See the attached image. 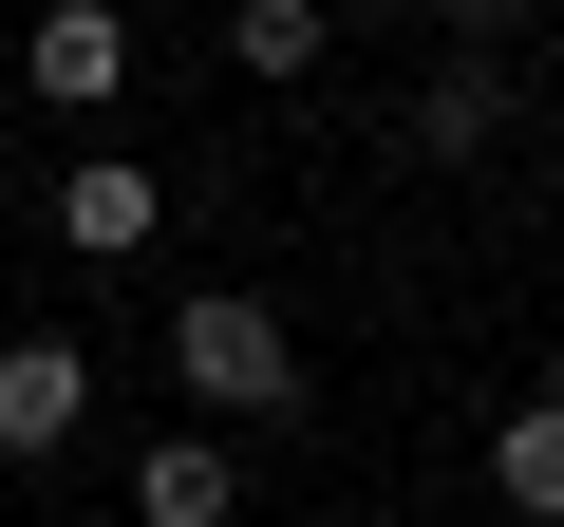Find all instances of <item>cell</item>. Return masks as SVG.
I'll use <instances>...</instances> for the list:
<instances>
[{"label": "cell", "mask_w": 564, "mask_h": 527, "mask_svg": "<svg viewBox=\"0 0 564 527\" xmlns=\"http://www.w3.org/2000/svg\"><path fill=\"white\" fill-rule=\"evenodd\" d=\"M170 377H188V433H282L302 415V321L263 283H188L170 302Z\"/></svg>", "instance_id": "cell-1"}, {"label": "cell", "mask_w": 564, "mask_h": 527, "mask_svg": "<svg viewBox=\"0 0 564 527\" xmlns=\"http://www.w3.org/2000/svg\"><path fill=\"white\" fill-rule=\"evenodd\" d=\"M39 226H57L76 264H151V245H170V170H151V151H57Z\"/></svg>", "instance_id": "cell-2"}, {"label": "cell", "mask_w": 564, "mask_h": 527, "mask_svg": "<svg viewBox=\"0 0 564 527\" xmlns=\"http://www.w3.org/2000/svg\"><path fill=\"white\" fill-rule=\"evenodd\" d=\"M76 433H95V340H57V321L0 340V471H57Z\"/></svg>", "instance_id": "cell-3"}, {"label": "cell", "mask_w": 564, "mask_h": 527, "mask_svg": "<svg viewBox=\"0 0 564 527\" xmlns=\"http://www.w3.org/2000/svg\"><path fill=\"white\" fill-rule=\"evenodd\" d=\"M508 114H527V95H508V57H470V39H452V57L414 76L395 151H414V170H489V151H508Z\"/></svg>", "instance_id": "cell-4"}, {"label": "cell", "mask_w": 564, "mask_h": 527, "mask_svg": "<svg viewBox=\"0 0 564 527\" xmlns=\"http://www.w3.org/2000/svg\"><path fill=\"white\" fill-rule=\"evenodd\" d=\"M20 95H57V114L95 132V114L132 95V20H113V0H57V20L20 39Z\"/></svg>", "instance_id": "cell-5"}, {"label": "cell", "mask_w": 564, "mask_h": 527, "mask_svg": "<svg viewBox=\"0 0 564 527\" xmlns=\"http://www.w3.org/2000/svg\"><path fill=\"white\" fill-rule=\"evenodd\" d=\"M132 527H245V452L226 433H151L132 452Z\"/></svg>", "instance_id": "cell-6"}, {"label": "cell", "mask_w": 564, "mask_h": 527, "mask_svg": "<svg viewBox=\"0 0 564 527\" xmlns=\"http://www.w3.org/2000/svg\"><path fill=\"white\" fill-rule=\"evenodd\" d=\"M339 57V20H321V0H226V76H263V95H302Z\"/></svg>", "instance_id": "cell-7"}, {"label": "cell", "mask_w": 564, "mask_h": 527, "mask_svg": "<svg viewBox=\"0 0 564 527\" xmlns=\"http://www.w3.org/2000/svg\"><path fill=\"white\" fill-rule=\"evenodd\" d=\"M489 490H508L527 527H564V415H545V396H508V433H489Z\"/></svg>", "instance_id": "cell-8"}, {"label": "cell", "mask_w": 564, "mask_h": 527, "mask_svg": "<svg viewBox=\"0 0 564 527\" xmlns=\"http://www.w3.org/2000/svg\"><path fill=\"white\" fill-rule=\"evenodd\" d=\"M545 415H564V340H545Z\"/></svg>", "instance_id": "cell-9"}, {"label": "cell", "mask_w": 564, "mask_h": 527, "mask_svg": "<svg viewBox=\"0 0 564 527\" xmlns=\"http://www.w3.org/2000/svg\"><path fill=\"white\" fill-rule=\"evenodd\" d=\"M0 95H20V39H0Z\"/></svg>", "instance_id": "cell-10"}]
</instances>
